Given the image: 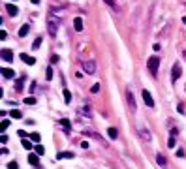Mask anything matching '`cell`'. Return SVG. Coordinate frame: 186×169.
I'll list each match as a JSON object with an SVG mask.
<instances>
[{
  "instance_id": "cell-1",
  "label": "cell",
  "mask_w": 186,
  "mask_h": 169,
  "mask_svg": "<svg viewBox=\"0 0 186 169\" xmlns=\"http://www.w3.org/2000/svg\"><path fill=\"white\" fill-rule=\"evenodd\" d=\"M58 23H60V19L56 17V12H53V13L49 15V19H47V28H49V34H51V36H56Z\"/></svg>"
},
{
  "instance_id": "cell-2",
  "label": "cell",
  "mask_w": 186,
  "mask_h": 169,
  "mask_svg": "<svg viewBox=\"0 0 186 169\" xmlns=\"http://www.w3.org/2000/svg\"><path fill=\"white\" fill-rule=\"evenodd\" d=\"M158 66H160V56L152 55L151 58L147 60V68H149V71H151V73H154V75H156V71H158Z\"/></svg>"
},
{
  "instance_id": "cell-3",
  "label": "cell",
  "mask_w": 186,
  "mask_h": 169,
  "mask_svg": "<svg viewBox=\"0 0 186 169\" xmlns=\"http://www.w3.org/2000/svg\"><path fill=\"white\" fill-rule=\"evenodd\" d=\"M77 115H83L87 117V119H90L92 117V109H90V101H85L81 107H77Z\"/></svg>"
},
{
  "instance_id": "cell-4",
  "label": "cell",
  "mask_w": 186,
  "mask_h": 169,
  "mask_svg": "<svg viewBox=\"0 0 186 169\" xmlns=\"http://www.w3.org/2000/svg\"><path fill=\"white\" fill-rule=\"evenodd\" d=\"M180 75H182V68H180V64L177 62V64H173V70H171V83H173V85L179 81Z\"/></svg>"
},
{
  "instance_id": "cell-5",
  "label": "cell",
  "mask_w": 186,
  "mask_h": 169,
  "mask_svg": "<svg viewBox=\"0 0 186 169\" xmlns=\"http://www.w3.org/2000/svg\"><path fill=\"white\" fill-rule=\"evenodd\" d=\"M81 68L85 70V73H94V71H96V62H94V60H83Z\"/></svg>"
},
{
  "instance_id": "cell-6",
  "label": "cell",
  "mask_w": 186,
  "mask_h": 169,
  "mask_svg": "<svg viewBox=\"0 0 186 169\" xmlns=\"http://www.w3.org/2000/svg\"><path fill=\"white\" fill-rule=\"evenodd\" d=\"M141 96H143V101H145V104H147L149 107H154V100H152L151 92H149V90H143V92H141Z\"/></svg>"
},
{
  "instance_id": "cell-7",
  "label": "cell",
  "mask_w": 186,
  "mask_h": 169,
  "mask_svg": "<svg viewBox=\"0 0 186 169\" xmlns=\"http://www.w3.org/2000/svg\"><path fill=\"white\" fill-rule=\"evenodd\" d=\"M126 100H128V105H130L132 109H136V98H133V94H132L130 88H126Z\"/></svg>"
},
{
  "instance_id": "cell-8",
  "label": "cell",
  "mask_w": 186,
  "mask_h": 169,
  "mask_svg": "<svg viewBox=\"0 0 186 169\" xmlns=\"http://www.w3.org/2000/svg\"><path fill=\"white\" fill-rule=\"evenodd\" d=\"M60 126L62 128H64V132H66V134H71V122L68 120V119H60Z\"/></svg>"
},
{
  "instance_id": "cell-9",
  "label": "cell",
  "mask_w": 186,
  "mask_h": 169,
  "mask_svg": "<svg viewBox=\"0 0 186 169\" xmlns=\"http://www.w3.org/2000/svg\"><path fill=\"white\" fill-rule=\"evenodd\" d=\"M21 60H23L25 64H28V66L36 64V58H34V56H30V55H21Z\"/></svg>"
},
{
  "instance_id": "cell-10",
  "label": "cell",
  "mask_w": 186,
  "mask_h": 169,
  "mask_svg": "<svg viewBox=\"0 0 186 169\" xmlns=\"http://www.w3.org/2000/svg\"><path fill=\"white\" fill-rule=\"evenodd\" d=\"M139 137H141L143 141H151V132H149L147 128H143V130H139Z\"/></svg>"
},
{
  "instance_id": "cell-11",
  "label": "cell",
  "mask_w": 186,
  "mask_h": 169,
  "mask_svg": "<svg viewBox=\"0 0 186 169\" xmlns=\"http://www.w3.org/2000/svg\"><path fill=\"white\" fill-rule=\"evenodd\" d=\"M6 12H8V15L15 17V15L19 13V9H17V6H13V4H8V6H6Z\"/></svg>"
},
{
  "instance_id": "cell-12",
  "label": "cell",
  "mask_w": 186,
  "mask_h": 169,
  "mask_svg": "<svg viewBox=\"0 0 186 169\" xmlns=\"http://www.w3.org/2000/svg\"><path fill=\"white\" fill-rule=\"evenodd\" d=\"M2 58L8 60V62H12V60H13V53L9 49H2Z\"/></svg>"
},
{
  "instance_id": "cell-13",
  "label": "cell",
  "mask_w": 186,
  "mask_h": 169,
  "mask_svg": "<svg viewBox=\"0 0 186 169\" xmlns=\"http://www.w3.org/2000/svg\"><path fill=\"white\" fill-rule=\"evenodd\" d=\"M2 75L6 79H13V75H15V71L12 70V68H2Z\"/></svg>"
},
{
  "instance_id": "cell-14",
  "label": "cell",
  "mask_w": 186,
  "mask_h": 169,
  "mask_svg": "<svg viewBox=\"0 0 186 169\" xmlns=\"http://www.w3.org/2000/svg\"><path fill=\"white\" fill-rule=\"evenodd\" d=\"M74 28L77 30V32H81V30H83V19L81 17H75L74 19Z\"/></svg>"
},
{
  "instance_id": "cell-15",
  "label": "cell",
  "mask_w": 186,
  "mask_h": 169,
  "mask_svg": "<svg viewBox=\"0 0 186 169\" xmlns=\"http://www.w3.org/2000/svg\"><path fill=\"white\" fill-rule=\"evenodd\" d=\"M28 163L30 165H38L40 163V154H30L28 156Z\"/></svg>"
},
{
  "instance_id": "cell-16",
  "label": "cell",
  "mask_w": 186,
  "mask_h": 169,
  "mask_svg": "<svg viewBox=\"0 0 186 169\" xmlns=\"http://www.w3.org/2000/svg\"><path fill=\"white\" fill-rule=\"evenodd\" d=\"M156 162H158V165H160V167H165V165H167V162H165L164 154H160V152L156 154Z\"/></svg>"
},
{
  "instance_id": "cell-17",
  "label": "cell",
  "mask_w": 186,
  "mask_h": 169,
  "mask_svg": "<svg viewBox=\"0 0 186 169\" xmlns=\"http://www.w3.org/2000/svg\"><path fill=\"white\" fill-rule=\"evenodd\" d=\"M28 30H30V24H23L21 30H19V38H25V36L28 34Z\"/></svg>"
},
{
  "instance_id": "cell-18",
  "label": "cell",
  "mask_w": 186,
  "mask_h": 169,
  "mask_svg": "<svg viewBox=\"0 0 186 169\" xmlns=\"http://www.w3.org/2000/svg\"><path fill=\"white\" fill-rule=\"evenodd\" d=\"M21 145H23L25 148H27V150H32V148H34V145H32V141H30V139H27V137H25V139H23V141H21Z\"/></svg>"
},
{
  "instance_id": "cell-19",
  "label": "cell",
  "mask_w": 186,
  "mask_h": 169,
  "mask_svg": "<svg viewBox=\"0 0 186 169\" xmlns=\"http://www.w3.org/2000/svg\"><path fill=\"white\" fill-rule=\"evenodd\" d=\"M62 96H64V101H66V104H70V101H71V92H70L68 88L62 90Z\"/></svg>"
},
{
  "instance_id": "cell-20",
  "label": "cell",
  "mask_w": 186,
  "mask_h": 169,
  "mask_svg": "<svg viewBox=\"0 0 186 169\" xmlns=\"http://www.w3.org/2000/svg\"><path fill=\"white\" fill-rule=\"evenodd\" d=\"M9 117H12V119H15V120H17V119H23V113H21L19 109H13L12 113H9Z\"/></svg>"
},
{
  "instance_id": "cell-21",
  "label": "cell",
  "mask_w": 186,
  "mask_h": 169,
  "mask_svg": "<svg viewBox=\"0 0 186 169\" xmlns=\"http://www.w3.org/2000/svg\"><path fill=\"white\" fill-rule=\"evenodd\" d=\"M107 135H109L111 139H117V135H118L117 128H107Z\"/></svg>"
},
{
  "instance_id": "cell-22",
  "label": "cell",
  "mask_w": 186,
  "mask_h": 169,
  "mask_svg": "<svg viewBox=\"0 0 186 169\" xmlns=\"http://www.w3.org/2000/svg\"><path fill=\"white\" fill-rule=\"evenodd\" d=\"M74 156H75L74 152H60V154L56 156V158H58V160H62V158H74Z\"/></svg>"
},
{
  "instance_id": "cell-23",
  "label": "cell",
  "mask_w": 186,
  "mask_h": 169,
  "mask_svg": "<svg viewBox=\"0 0 186 169\" xmlns=\"http://www.w3.org/2000/svg\"><path fill=\"white\" fill-rule=\"evenodd\" d=\"M25 104L27 105H36V98L34 96H28V98H25Z\"/></svg>"
},
{
  "instance_id": "cell-24",
  "label": "cell",
  "mask_w": 186,
  "mask_h": 169,
  "mask_svg": "<svg viewBox=\"0 0 186 169\" xmlns=\"http://www.w3.org/2000/svg\"><path fill=\"white\" fill-rule=\"evenodd\" d=\"M45 77H47V81L53 79V68H47V71H45Z\"/></svg>"
},
{
  "instance_id": "cell-25",
  "label": "cell",
  "mask_w": 186,
  "mask_h": 169,
  "mask_svg": "<svg viewBox=\"0 0 186 169\" xmlns=\"http://www.w3.org/2000/svg\"><path fill=\"white\" fill-rule=\"evenodd\" d=\"M8 126H9V120H8V119H2V124H0V128H2V132L6 130Z\"/></svg>"
},
{
  "instance_id": "cell-26",
  "label": "cell",
  "mask_w": 186,
  "mask_h": 169,
  "mask_svg": "<svg viewBox=\"0 0 186 169\" xmlns=\"http://www.w3.org/2000/svg\"><path fill=\"white\" fill-rule=\"evenodd\" d=\"M98 90H100V85H98V83H94V85L90 86V92H92V94H96Z\"/></svg>"
},
{
  "instance_id": "cell-27",
  "label": "cell",
  "mask_w": 186,
  "mask_h": 169,
  "mask_svg": "<svg viewBox=\"0 0 186 169\" xmlns=\"http://www.w3.org/2000/svg\"><path fill=\"white\" fill-rule=\"evenodd\" d=\"M30 139L36 141V143H40V134H34V132H32V134H30Z\"/></svg>"
},
{
  "instance_id": "cell-28",
  "label": "cell",
  "mask_w": 186,
  "mask_h": 169,
  "mask_svg": "<svg viewBox=\"0 0 186 169\" xmlns=\"http://www.w3.org/2000/svg\"><path fill=\"white\" fill-rule=\"evenodd\" d=\"M167 147H169V148L177 147V145H175V137H169V139H167Z\"/></svg>"
},
{
  "instance_id": "cell-29",
  "label": "cell",
  "mask_w": 186,
  "mask_h": 169,
  "mask_svg": "<svg viewBox=\"0 0 186 169\" xmlns=\"http://www.w3.org/2000/svg\"><path fill=\"white\" fill-rule=\"evenodd\" d=\"M43 152H45V150H43V147H41V145H36V154H40V156H41Z\"/></svg>"
},
{
  "instance_id": "cell-30",
  "label": "cell",
  "mask_w": 186,
  "mask_h": 169,
  "mask_svg": "<svg viewBox=\"0 0 186 169\" xmlns=\"http://www.w3.org/2000/svg\"><path fill=\"white\" fill-rule=\"evenodd\" d=\"M40 45H41V38H38V40H36V42L32 43V49H38Z\"/></svg>"
},
{
  "instance_id": "cell-31",
  "label": "cell",
  "mask_w": 186,
  "mask_h": 169,
  "mask_svg": "<svg viewBox=\"0 0 186 169\" xmlns=\"http://www.w3.org/2000/svg\"><path fill=\"white\" fill-rule=\"evenodd\" d=\"M19 165H17V162H9L8 163V169H17Z\"/></svg>"
},
{
  "instance_id": "cell-32",
  "label": "cell",
  "mask_w": 186,
  "mask_h": 169,
  "mask_svg": "<svg viewBox=\"0 0 186 169\" xmlns=\"http://www.w3.org/2000/svg\"><path fill=\"white\" fill-rule=\"evenodd\" d=\"M177 111L180 113V115H184V104H179L177 105Z\"/></svg>"
},
{
  "instance_id": "cell-33",
  "label": "cell",
  "mask_w": 186,
  "mask_h": 169,
  "mask_svg": "<svg viewBox=\"0 0 186 169\" xmlns=\"http://www.w3.org/2000/svg\"><path fill=\"white\" fill-rule=\"evenodd\" d=\"M8 38V32L6 30H0V40H6Z\"/></svg>"
},
{
  "instance_id": "cell-34",
  "label": "cell",
  "mask_w": 186,
  "mask_h": 169,
  "mask_svg": "<svg viewBox=\"0 0 186 169\" xmlns=\"http://www.w3.org/2000/svg\"><path fill=\"white\" fill-rule=\"evenodd\" d=\"M0 143H2V145H4V143H8V135L2 134V137H0Z\"/></svg>"
},
{
  "instance_id": "cell-35",
  "label": "cell",
  "mask_w": 186,
  "mask_h": 169,
  "mask_svg": "<svg viewBox=\"0 0 186 169\" xmlns=\"http://www.w3.org/2000/svg\"><path fill=\"white\" fill-rule=\"evenodd\" d=\"M103 2H105V4H109L111 8H115V0H103Z\"/></svg>"
},
{
  "instance_id": "cell-36",
  "label": "cell",
  "mask_w": 186,
  "mask_h": 169,
  "mask_svg": "<svg viewBox=\"0 0 186 169\" xmlns=\"http://www.w3.org/2000/svg\"><path fill=\"white\" fill-rule=\"evenodd\" d=\"M19 137H21V139H25V137H27V132H23V130H19Z\"/></svg>"
},
{
  "instance_id": "cell-37",
  "label": "cell",
  "mask_w": 186,
  "mask_h": 169,
  "mask_svg": "<svg viewBox=\"0 0 186 169\" xmlns=\"http://www.w3.org/2000/svg\"><path fill=\"white\" fill-rule=\"evenodd\" d=\"M51 62H53V64H56V62H58V56H56V55H53V58H51Z\"/></svg>"
},
{
  "instance_id": "cell-38",
  "label": "cell",
  "mask_w": 186,
  "mask_h": 169,
  "mask_svg": "<svg viewBox=\"0 0 186 169\" xmlns=\"http://www.w3.org/2000/svg\"><path fill=\"white\" fill-rule=\"evenodd\" d=\"M177 134H179V132H177V128H173V130H171V137H177Z\"/></svg>"
},
{
  "instance_id": "cell-39",
  "label": "cell",
  "mask_w": 186,
  "mask_h": 169,
  "mask_svg": "<svg viewBox=\"0 0 186 169\" xmlns=\"http://www.w3.org/2000/svg\"><path fill=\"white\" fill-rule=\"evenodd\" d=\"M30 2H32V4H40V0H30Z\"/></svg>"
},
{
  "instance_id": "cell-40",
  "label": "cell",
  "mask_w": 186,
  "mask_h": 169,
  "mask_svg": "<svg viewBox=\"0 0 186 169\" xmlns=\"http://www.w3.org/2000/svg\"><path fill=\"white\" fill-rule=\"evenodd\" d=\"M182 23H184V24H186V17H182Z\"/></svg>"
}]
</instances>
